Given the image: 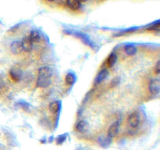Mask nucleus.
Instances as JSON below:
<instances>
[{
    "label": "nucleus",
    "instance_id": "1",
    "mask_svg": "<svg viewBox=\"0 0 160 150\" xmlns=\"http://www.w3.org/2000/svg\"><path fill=\"white\" fill-rule=\"evenodd\" d=\"M53 71L47 66H43L38 70V76L37 81V85L39 88H44L49 86L51 83V78Z\"/></svg>",
    "mask_w": 160,
    "mask_h": 150
},
{
    "label": "nucleus",
    "instance_id": "2",
    "mask_svg": "<svg viewBox=\"0 0 160 150\" xmlns=\"http://www.w3.org/2000/svg\"><path fill=\"white\" fill-rule=\"evenodd\" d=\"M66 33L69 34H73V36H75V37L79 38L80 39H81V41H83L85 44L88 45L92 48H93V47L95 46L94 43L90 40L88 37L87 35L85 34L84 33H82L81 32H70V30H68V32H66Z\"/></svg>",
    "mask_w": 160,
    "mask_h": 150
},
{
    "label": "nucleus",
    "instance_id": "3",
    "mask_svg": "<svg viewBox=\"0 0 160 150\" xmlns=\"http://www.w3.org/2000/svg\"><path fill=\"white\" fill-rule=\"evenodd\" d=\"M140 119L139 114L137 112H133L128 118V123L130 127L136 128L139 126Z\"/></svg>",
    "mask_w": 160,
    "mask_h": 150
},
{
    "label": "nucleus",
    "instance_id": "4",
    "mask_svg": "<svg viewBox=\"0 0 160 150\" xmlns=\"http://www.w3.org/2000/svg\"><path fill=\"white\" fill-rule=\"evenodd\" d=\"M149 90L152 95H156L159 93L160 81L159 79L151 80L149 85Z\"/></svg>",
    "mask_w": 160,
    "mask_h": 150
},
{
    "label": "nucleus",
    "instance_id": "5",
    "mask_svg": "<svg viewBox=\"0 0 160 150\" xmlns=\"http://www.w3.org/2000/svg\"><path fill=\"white\" fill-rule=\"evenodd\" d=\"M119 128H120L119 122L116 121L115 123H113L110 126L109 129H108V136L110 138L115 137L118 133V131H119Z\"/></svg>",
    "mask_w": 160,
    "mask_h": 150
},
{
    "label": "nucleus",
    "instance_id": "6",
    "mask_svg": "<svg viewBox=\"0 0 160 150\" xmlns=\"http://www.w3.org/2000/svg\"><path fill=\"white\" fill-rule=\"evenodd\" d=\"M109 75V72L106 69H103L99 72V73L97 75L96 78L95 80V83L96 85H100L102 82L104 81Z\"/></svg>",
    "mask_w": 160,
    "mask_h": 150
},
{
    "label": "nucleus",
    "instance_id": "7",
    "mask_svg": "<svg viewBox=\"0 0 160 150\" xmlns=\"http://www.w3.org/2000/svg\"><path fill=\"white\" fill-rule=\"evenodd\" d=\"M11 52L14 55H19L23 51L22 44L21 41H14L11 44L10 46Z\"/></svg>",
    "mask_w": 160,
    "mask_h": 150
},
{
    "label": "nucleus",
    "instance_id": "8",
    "mask_svg": "<svg viewBox=\"0 0 160 150\" xmlns=\"http://www.w3.org/2000/svg\"><path fill=\"white\" fill-rule=\"evenodd\" d=\"M22 44L23 50L26 52H29L33 49V43L30 41L28 37H25L23 38L22 41H21Z\"/></svg>",
    "mask_w": 160,
    "mask_h": 150
},
{
    "label": "nucleus",
    "instance_id": "9",
    "mask_svg": "<svg viewBox=\"0 0 160 150\" xmlns=\"http://www.w3.org/2000/svg\"><path fill=\"white\" fill-rule=\"evenodd\" d=\"M28 38L33 43H39L41 39V36L40 33L37 30H32L30 32Z\"/></svg>",
    "mask_w": 160,
    "mask_h": 150
},
{
    "label": "nucleus",
    "instance_id": "10",
    "mask_svg": "<svg viewBox=\"0 0 160 150\" xmlns=\"http://www.w3.org/2000/svg\"><path fill=\"white\" fill-rule=\"evenodd\" d=\"M66 4L67 6L72 10L80 9L82 6L81 3L79 1H76V0H68V1H66Z\"/></svg>",
    "mask_w": 160,
    "mask_h": 150
},
{
    "label": "nucleus",
    "instance_id": "11",
    "mask_svg": "<svg viewBox=\"0 0 160 150\" xmlns=\"http://www.w3.org/2000/svg\"><path fill=\"white\" fill-rule=\"evenodd\" d=\"M9 75L14 81L18 82L22 78V72L18 69H12L9 71Z\"/></svg>",
    "mask_w": 160,
    "mask_h": 150
},
{
    "label": "nucleus",
    "instance_id": "12",
    "mask_svg": "<svg viewBox=\"0 0 160 150\" xmlns=\"http://www.w3.org/2000/svg\"><path fill=\"white\" fill-rule=\"evenodd\" d=\"M111 138L108 136H100L98 138V143L103 148H107L109 146L111 143Z\"/></svg>",
    "mask_w": 160,
    "mask_h": 150
},
{
    "label": "nucleus",
    "instance_id": "13",
    "mask_svg": "<svg viewBox=\"0 0 160 150\" xmlns=\"http://www.w3.org/2000/svg\"><path fill=\"white\" fill-rule=\"evenodd\" d=\"M60 108H61V102L59 101H53L50 103V105L49 106L50 111L53 113H58L60 110Z\"/></svg>",
    "mask_w": 160,
    "mask_h": 150
},
{
    "label": "nucleus",
    "instance_id": "14",
    "mask_svg": "<svg viewBox=\"0 0 160 150\" xmlns=\"http://www.w3.org/2000/svg\"><path fill=\"white\" fill-rule=\"evenodd\" d=\"M117 61V55L115 53H111L108 56L107 60V64L110 68H111L115 65Z\"/></svg>",
    "mask_w": 160,
    "mask_h": 150
},
{
    "label": "nucleus",
    "instance_id": "15",
    "mask_svg": "<svg viewBox=\"0 0 160 150\" xmlns=\"http://www.w3.org/2000/svg\"><path fill=\"white\" fill-rule=\"evenodd\" d=\"M125 51L128 55H134L136 52V48L135 45L128 44L125 46Z\"/></svg>",
    "mask_w": 160,
    "mask_h": 150
},
{
    "label": "nucleus",
    "instance_id": "16",
    "mask_svg": "<svg viewBox=\"0 0 160 150\" xmlns=\"http://www.w3.org/2000/svg\"><path fill=\"white\" fill-rule=\"evenodd\" d=\"M76 80L75 75L72 73H68L66 76L65 81L68 85H72L75 83Z\"/></svg>",
    "mask_w": 160,
    "mask_h": 150
},
{
    "label": "nucleus",
    "instance_id": "17",
    "mask_svg": "<svg viewBox=\"0 0 160 150\" xmlns=\"http://www.w3.org/2000/svg\"><path fill=\"white\" fill-rule=\"evenodd\" d=\"M87 127V123L85 121H81L76 125V130L80 133H82L85 131Z\"/></svg>",
    "mask_w": 160,
    "mask_h": 150
},
{
    "label": "nucleus",
    "instance_id": "18",
    "mask_svg": "<svg viewBox=\"0 0 160 150\" xmlns=\"http://www.w3.org/2000/svg\"><path fill=\"white\" fill-rule=\"evenodd\" d=\"M159 21L158 20L156 22H154L151 25H149V27L148 28V30H156V29H159Z\"/></svg>",
    "mask_w": 160,
    "mask_h": 150
},
{
    "label": "nucleus",
    "instance_id": "19",
    "mask_svg": "<svg viewBox=\"0 0 160 150\" xmlns=\"http://www.w3.org/2000/svg\"><path fill=\"white\" fill-rule=\"evenodd\" d=\"M66 134H61V135H60L57 139H56V143L58 144H61L63 143L66 139Z\"/></svg>",
    "mask_w": 160,
    "mask_h": 150
},
{
    "label": "nucleus",
    "instance_id": "20",
    "mask_svg": "<svg viewBox=\"0 0 160 150\" xmlns=\"http://www.w3.org/2000/svg\"><path fill=\"white\" fill-rule=\"evenodd\" d=\"M155 72L156 74H159V72H160V62L159 61H158L157 62L156 65H155Z\"/></svg>",
    "mask_w": 160,
    "mask_h": 150
}]
</instances>
